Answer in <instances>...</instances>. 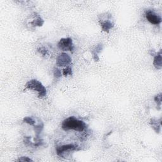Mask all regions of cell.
I'll use <instances>...</instances> for the list:
<instances>
[{"label":"cell","mask_w":162,"mask_h":162,"mask_svg":"<svg viewBox=\"0 0 162 162\" xmlns=\"http://www.w3.org/2000/svg\"><path fill=\"white\" fill-rule=\"evenodd\" d=\"M61 128L65 131L73 130L83 132L87 128V124L84 121L72 116L67 118L62 122Z\"/></svg>","instance_id":"obj_1"},{"label":"cell","mask_w":162,"mask_h":162,"mask_svg":"<svg viewBox=\"0 0 162 162\" xmlns=\"http://www.w3.org/2000/svg\"><path fill=\"white\" fill-rule=\"evenodd\" d=\"M25 90H33L38 93L39 98H43L46 96L47 91L43 84L36 79H32L29 81L25 85Z\"/></svg>","instance_id":"obj_2"},{"label":"cell","mask_w":162,"mask_h":162,"mask_svg":"<svg viewBox=\"0 0 162 162\" xmlns=\"http://www.w3.org/2000/svg\"><path fill=\"white\" fill-rule=\"evenodd\" d=\"M106 14L107 13L105 14L106 15H101L99 22L101 25L102 31L103 32H109V31L114 27V23L111 20V15L108 14V15H106Z\"/></svg>","instance_id":"obj_3"},{"label":"cell","mask_w":162,"mask_h":162,"mask_svg":"<svg viewBox=\"0 0 162 162\" xmlns=\"http://www.w3.org/2000/svg\"><path fill=\"white\" fill-rule=\"evenodd\" d=\"M58 48L64 52H70L72 53L73 52L74 50V45L73 44L72 39L70 37H67V38H62L61 39L58 44Z\"/></svg>","instance_id":"obj_4"},{"label":"cell","mask_w":162,"mask_h":162,"mask_svg":"<svg viewBox=\"0 0 162 162\" xmlns=\"http://www.w3.org/2000/svg\"><path fill=\"white\" fill-rule=\"evenodd\" d=\"M72 60L71 57L65 53L60 54L56 58V65L60 67H67L70 66Z\"/></svg>","instance_id":"obj_5"},{"label":"cell","mask_w":162,"mask_h":162,"mask_svg":"<svg viewBox=\"0 0 162 162\" xmlns=\"http://www.w3.org/2000/svg\"><path fill=\"white\" fill-rule=\"evenodd\" d=\"M78 150H79V146L77 145H75L73 144L57 146L56 148V154L60 157H63V155L65 152H70V151H78Z\"/></svg>","instance_id":"obj_6"},{"label":"cell","mask_w":162,"mask_h":162,"mask_svg":"<svg viewBox=\"0 0 162 162\" xmlns=\"http://www.w3.org/2000/svg\"><path fill=\"white\" fill-rule=\"evenodd\" d=\"M145 16L147 20L153 25H159L161 22V17L151 10H147L145 12Z\"/></svg>","instance_id":"obj_7"},{"label":"cell","mask_w":162,"mask_h":162,"mask_svg":"<svg viewBox=\"0 0 162 162\" xmlns=\"http://www.w3.org/2000/svg\"><path fill=\"white\" fill-rule=\"evenodd\" d=\"M153 65L158 70H160L162 68V56L161 50L155 56L153 60Z\"/></svg>","instance_id":"obj_8"},{"label":"cell","mask_w":162,"mask_h":162,"mask_svg":"<svg viewBox=\"0 0 162 162\" xmlns=\"http://www.w3.org/2000/svg\"><path fill=\"white\" fill-rule=\"evenodd\" d=\"M103 48V46L102 44H99L97 46L94 47V48L91 51V53L93 55V59L95 61H99V54L101 53Z\"/></svg>","instance_id":"obj_9"},{"label":"cell","mask_w":162,"mask_h":162,"mask_svg":"<svg viewBox=\"0 0 162 162\" xmlns=\"http://www.w3.org/2000/svg\"><path fill=\"white\" fill-rule=\"evenodd\" d=\"M150 124L152 126V127L155 131L156 133H159L161 130V118L159 121L155 118L151 119Z\"/></svg>","instance_id":"obj_10"},{"label":"cell","mask_w":162,"mask_h":162,"mask_svg":"<svg viewBox=\"0 0 162 162\" xmlns=\"http://www.w3.org/2000/svg\"><path fill=\"white\" fill-rule=\"evenodd\" d=\"M43 128H44V124L43 122L39 123L38 125L34 126V131H35V136H36V139H35V142L39 141V135H40L41 131H43Z\"/></svg>","instance_id":"obj_11"},{"label":"cell","mask_w":162,"mask_h":162,"mask_svg":"<svg viewBox=\"0 0 162 162\" xmlns=\"http://www.w3.org/2000/svg\"><path fill=\"white\" fill-rule=\"evenodd\" d=\"M44 22L41 19V17L39 15H35V19H34V20L31 23L34 27H36V26L41 27L44 24Z\"/></svg>","instance_id":"obj_12"},{"label":"cell","mask_w":162,"mask_h":162,"mask_svg":"<svg viewBox=\"0 0 162 162\" xmlns=\"http://www.w3.org/2000/svg\"><path fill=\"white\" fill-rule=\"evenodd\" d=\"M23 121L25 123H28L29 125H30V126H35V120L32 118H31L30 117H26L23 118Z\"/></svg>","instance_id":"obj_13"},{"label":"cell","mask_w":162,"mask_h":162,"mask_svg":"<svg viewBox=\"0 0 162 162\" xmlns=\"http://www.w3.org/2000/svg\"><path fill=\"white\" fill-rule=\"evenodd\" d=\"M155 102L157 104V106L159 107L158 110H160L161 106V93H160L156 96H155Z\"/></svg>","instance_id":"obj_14"},{"label":"cell","mask_w":162,"mask_h":162,"mask_svg":"<svg viewBox=\"0 0 162 162\" xmlns=\"http://www.w3.org/2000/svg\"><path fill=\"white\" fill-rule=\"evenodd\" d=\"M63 75L67 77L68 76H72V69L70 66L67 67L63 70Z\"/></svg>","instance_id":"obj_15"},{"label":"cell","mask_w":162,"mask_h":162,"mask_svg":"<svg viewBox=\"0 0 162 162\" xmlns=\"http://www.w3.org/2000/svg\"><path fill=\"white\" fill-rule=\"evenodd\" d=\"M53 75L56 79H58L61 76V70L58 68H55L53 70Z\"/></svg>","instance_id":"obj_16"},{"label":"cell","mask_w":162,"mask_h":162,"mask_svg":"<svg viewBox=\"0 0 162 162\" xmlns=\"http://www.w3.org/2000/svg\"><path fill=\"white\" fill-rule=\"evenodd\" d=\"M37 50H38V52H39L41 55H43V56H46V55H47L48 53V51L47 50V49H46L45 48H44V47H42V48H39L38 49H37Z\"/></svg>","instance_id":"obj_17"},{"label":"cell","mask_w":162,"mask_h":162,"mask_svg":"<svg viewBox=\"0 0 162 162\" xmlns=\"http://www.w3.org/2000/svg\"><path fill=\"white\" fill-rule=\"evenodd\" d=\"M18 161H32L33 160L31 158H29V157H26V156H22L21 158H20L19 160H17Z\"/></svg>","instance_id":"obj_18"}]
</instances>
